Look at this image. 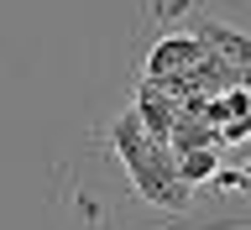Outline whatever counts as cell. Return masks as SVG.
Listing matches in <instances>:
<instances>
[{"label":"cell","mask_w":251,"mask_h":230,"mask_svg":"<svg viewBox=\"0 0 251 230\" xmlns=\"http://www.w3.org/2000/svg\"><path fill=\"white\" fill-rule=\"evenodd\" d=\"M204 178H215V152H188L178 168V183H204Z\"/></svg>","instance_id":"obj_3"},{"label":"cell","mask_w":251,"mask_h":230,"mask_svg":"<svg viewBox=\"0 0 251 230\" xmlns=\"http://www.w3.org/2000/svg\"><path fill=\"white\" fill-rule=\"evenodd\" d=\"M110 136H115L126 168H131V178H136V188L152 204H183V183H178V168H173V157H168V141H157L141 126V115H121Z\"/></svg>","instance_id":"obj_1"},{"label":"cell","mask_w":251,"mask_h":230,"mask_svg":"<svg viewBox=\"0 0 251 230\" xmlns=\"http://www.w3.org/2000/svg\"><path fill=\"white\" fill-rule=\"evenodd\" d=\"M204 47L199 42H188V37H173V42H162L152 52V74H162V68H173V63H188V58H199Z\"/></svg>","instance_id":"obj_2"},{"label":"cell","mask_w":251,"mask_h":230,"mask_svg":"<svg viewBox=\"0 0 251 230\" xmlns=\"http://www.w3.org/2000/svg\"><path fill=\"white\" fill-rule=\"evenodd\" d=\"M246 183H251V162H246Z\"/></svg>","instance_id":"obj_4"}]
</instances>
